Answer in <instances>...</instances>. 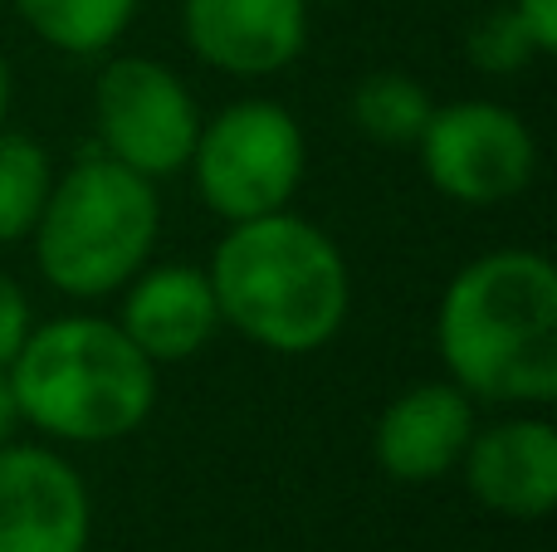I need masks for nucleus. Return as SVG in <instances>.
I'll return each mask as SVG.
<instances>
[{"mask_svg": "<svg viewBox=\"0 0 557 552\" xmlns=\"http://www.w3.org/2000/svg\"><path fill=\"white\" fill-rule=\"evenodd\" d=\"M54 166L29 133L0 127V244H20L35 235V221L49 201Z\"/></svg>", "mask_w": 557, "mask_h": 552, "instance_id": "15", "label": "nucleus"}, {"mask_svg": "<svg viewBox=\"0 0 557 552\" xmlns=\"http://www.w3.org/2000/svg\"><path fill=\"white\" fill-rule=\"evenodd\" d=\"M308 0H182V39L231 78L284 74L308 49Z\"/></svg>", "mask_w": 557, "mask_h": 552, "instance_id": "9", "label": "nucleus"}, {"mask_svg": "<svg viewBox=\"0 0 557 552\" xmlns=\"http://www.w3.org/2000/svg\"><path fill=\"white\" fill-rule=\"evenodd\" d=\"M15 15L69 59L108 54L137 20V0H10Z\"/></svg>", "mask_w": 557, "mask_h": 552, "instance_id": "13", "label": "nucleus"}, {"mask_svg": "<svg viewBox=\"0 0 557 552\" xmlns=\"http://www.w3.org/2000/svg\"><path fill=\"white\" fill-rule=\"evenodd\" d=\"M98 152L133 166L147 181L186 172L201 137V103L176 68L147 54H117L98 68L94 84Z\"/></svg>", "mask_w": 557, "mask_h": 552, "instance_id": "6", "label": "nucleus"}, {"mask_svg": "<svg viewBox=\"0 0 557 552\" xmlns=\"http://www.w3.org/2000/svg\"><path fill=\"white\" fill-rule=\"evenodd\" d=\"M435 348L450 381L494 406L557 401V269L539 250H490L441 293Z\"/></svg>", "mask_w": 557, "mask_h": 552, "instance_id": "1", "label": "nucleus"}, {"mask_svg": "<svg viewBox=\"0 0 557 552\" xmlns=\"http://www.w3.org/2000/svg\"><path fill=\"white\" fill-rule=\"evenodd\" d=\"M513 15L523 20V29H529V39L539 45V54L548 59L557 54V0H509Z\"/></svg>", "mask_w": 557, "mask_h": 552, "instance_id": "18", "label": "nucleus"}, {"mask_svg": "<svg viewBox=\"0 0 557 552\" xmlns=\"http://www.w3.org/2000/svg\"><path fill=\"white\" fill-rule=\"evenodd\" d=\"M186 172L225 225L284 211L308 172L304 127L274 98H240L201 123Z\"/></svg>", "mask_w": 557, "mask_h": 552, "instance_id": "5", "label": "nucleus"}, {"mask_svg": "<svg viewBox=\"0 0 557 552\" xmlns=\"http://www.w3.org/2000/svg\"><path fill=\"white\" fill-rule=\"evenodd\" d=\"M29 328H35V313H29V299L10 274H0V372L20 357Z\"/></svg>", "mask_w": 557, "mask_h": 552, "instance_id": "17", "label": "nucleus"}, {"mask_svg": "<svg viewBox=\"0 0 557 552\" xmlns=\"http://www.w3.org/2000/svg\"><path fill=\"white\" fill-rule=\"evenodd\" d=\"M425 181L455 205H504L539 176V137L513 108L460 98L431 113L416 137Z\"/></svg>", "mask_w": 557, "mask_h": 552, "instance_id": "7", "label": "nucleus"}, {"mask_svg": "<svg viewBox=\"0 0 557 552\" xmlns=\"http://www.w3.org/2000/svg\"><path fill=\"white\" fill-rule=\"evenodd\" d=\"M0 5H5V0H0Z\"/></svg>", "mask_w": 557, "mask_h": 552, "instance_id": "22", "label": "nucleus"}, {"mask_svg": "<svg viewBox=\"0 0 557 552\" xmlns=\"http://www.w3.org/2000/svg\"><path fill=\"white\" fill-rule=\"evenodd\" d=\"M308 5H343V0H308Z\"/></svg>", "mask_w": 557, "mask_h": 552, "instance_id": "21", "label": "nucleus"}, {"mask_svg": "<svg viewBox=\"0 0 557 552\" xmlns=\"http://www.w3.org/2000/svg\"><path fill=\"white\" fill-rule=\"evenodd\" d=\"M435 113L431 88L401 68H376L352 88V123L382 147H416Z\"/></svg>", "mask_w": 557, "mask_h": 552, "instance_id": "14", "label": "nucleus"}, {"mask_svg": "<svg viewBox=\"0 0 557 552\" xmlns=\"http://www.w3.org/2000/svg\"><path fill=\"white\" fill-rule=\"evenodd\" d=\"M162 230L157 181L108 152L78 156L54 176L49 201L35 221V264L69 299H108L147 260Z\"/></svg>", "mask_w": 557, "mask_h": 552, "instance_id": "4", "label": "nucleus"}, {"mask_svg": "<svg viewBox=\"0 0 557 552\" xmlns=\"http://www.w3.org/2000/svg\"><path fill=\"white\" fill-rule=\"evenodd\" d=\"M15 397H10V381L0 372V446H10V430H15Z\"/></svg>", "mask_w": 557, "mask_h": 552, "instance_id": "19", "label": "nucleus"}, {"mask_svg": "<svg viewBox=\"0 0 557 552\" xmlns=\"http://www.w3.org/2000/svg\"><path fill=\"white\" fill-rule=\"evenodd\" d=\"M465 489L480 509L519 524H539L557 504V430L543 416H509L474 426L460 460Z\"/></svg>", "mask_w": 557, "mask_h": 552, "instance_id": "10", "label": "nucleus"}, {"mask_svg": "<svg viewBox=\"0 0 557 552\" xmlns=\"http://www.w3.org/2000/svg\"><path fill=\"white\" fill-rule=\"evenodd\" d=\"M474 436V397L455 381H416L392 397L376 416L372 455L376 469L396 485H435L460 469Z\"/></svg>", "mask_w": 557, "mask_h": 552, "instance_id": "11", "label": "nucleus"}, {"mask_svg": "<svg viewBox=\"0 0 557 552\" xmlns=\"http://www.w3.org/2000/svg\"><path fill=\"white\" fill-rule=\"evenodd\" d=\"M15 416L64 446H113L147 426L157 367L133 348L117 318L64 313L29 328L5 367Z\"/></svg>", "mask_w": 557, "mask_h": 552, "instance_id": "3", "label": "nucleus"}, {"mask_svg": "<svg viewBox=\"0 0 557 552\" xmlns=\"http://www.w3.org/2000/svg\"><path fill=\"white\" fill-rule=\"evenodd\" d=\"M465 59H470V68H480V74L504 78V74H523V68L543 54L529 39L523 20L513 15V5H494V10H484L470 25V35H465Z\"/></svg>", "mask_w": 557, "mask_h": 552, "instance_id": "16", "label": "nucleus"}, {"mask_svg": "<svg viewBox=\"0 0 557 552\" xmlns=\"http://www.w3.org/2000/svg\"><path fill=\"white\" fill-rule=\"evenodd\" d=\"M5 113H10V59L0 49V127H5Z\"/></svg>", "mask_w": 557, "mask_h": 552, "instance_id": "20", "label": "nucleus"}, {"mask_svg": "<svg viewBox=\"0 0 557 552\" xmlns=\"http://www.w3.org/2000/svg\"><path fill=\"white\" fill-rule=\"evenodd\" d=\"M221 328L278 357H308L343 333L352 274L323 225L284 211L235 221L211 254Z\"/></svg>", "mask_w": 557, "mask_h": 552, "instance_id": "2", "label": "nucleus"}, {"mask_svg": "<svg viewBox=\"0 0 557 552\" xmlns=\"http://www.w3.org/2000/svg\"><path fill=\"white\" fill-rule=\"evenodd\" d=\"M117 328L133 338V348L152 367L191 362L221 333L211 274L201 264H143L123 284Z\"/></svg>", "mask_w": 557, "mask_h": 552, "instance_id": "12", "label": "nucleus"}, {"mask_svg": "<svg viewBox=\"0 0 557 552\" xmlns=\"http://www.w3.org/2000/svg\"><path fill=\"white\" fill-rule=\"evenodd\" d=\"M88 534L84 475L49 446H0V552H84Z\"/></svg>", "mask_w": 557, "mask_h": 552, "instance_id": "8", "label": "nucleus"}]
</instances>
